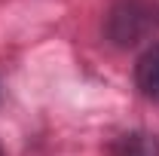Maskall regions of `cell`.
Instances as JSON below:
<instances>
[{"mask_svg": "<svg viewBox=\"0 0 159 156\" xmlns=\"http://www.w3.org/2000/svg\"><path fill=\"white\" fill-rule=\"evenodd\" d=\"M113 156H159V138L150 132H129L119 135L110 147Z\"/></svg>", "mask_w": 159, "mask_h": 156, "instance_id": "obj_1", "label": "cell"}, {"mask_svg": "<svg viewBox=\"0 0 159 156\" xmlns=\"http://www.w3.org/2000/svg\"><path fill=\"white\" fill-rule=\"evenodd\" d=\"M138 89L147 98L159 101V46H153L138 61Z\"/></svg>", "mask_w": 159, "mask_h": 156, "instance_id": "obj_2", "label": "cell"}]
</instances>
